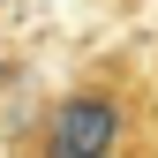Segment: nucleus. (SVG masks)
<instances>
[{
    "instance_id": "2",
    "label": "nucleus",
    "mask_w": 158,
    "mask_h": 158,
    "mask_svg": "<svg viewBox=\"0 0 158 158\" xmlns=\"http://www.w3.org/2000/svg\"><path fill=\"white\" fill-rule=\"evenodd\" d=\"M151 83H158V60H151Z\"/></svg>"
},
{
    "instance_id": "1",
    "label": "nucleus",
    "mask_w": 158,
    "mask_h": 158,
    "mask_svg": "<svg viewBox=\"0 0 158 158\" xmlns=\"http://www.w3.org/2000/svg\"><path fill=\"white\" fill-rule=\"evenodd\" d=\"M15 151H30V158H128V151H151L158 158V83H151V60L106 53L83 75H68L38 106V121L15 135Z\"/></svg>"
}]
</instances>
